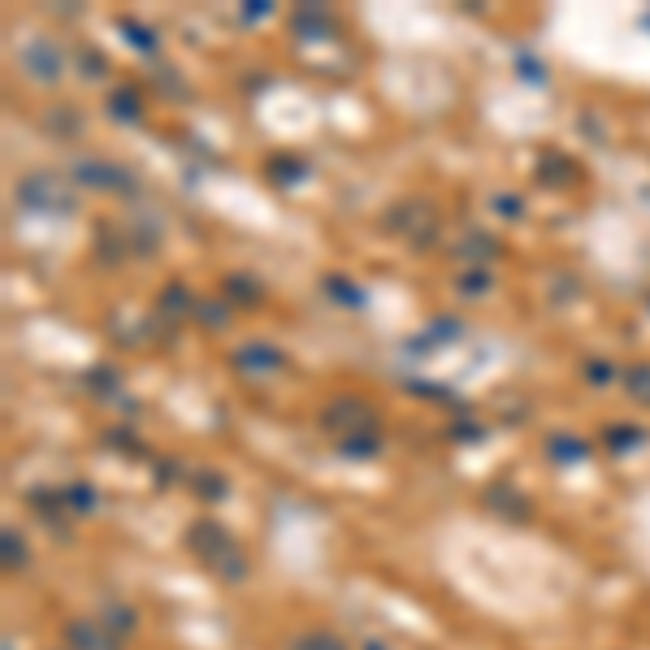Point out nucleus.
<instances>
[{"instance_id": "412c9836", "label": "nucleus", "mask_w": 650, "mask_h": 650, "mask_svg": "<svg viewBox=\"0 0 650 650\" xmlns=\"http://www.w3.org/2000/svg\"><path fill=\"white\" fill-rule=\"evenodd\" d=\"M338 451H343L347 460H373V455L382 451V438H377V434H369V438L351 434V438H338Z\"/></svg>"}, {"instance_id": "72a5a7b5", "label": "nucleus", "mask_w": 650, "mask_h": 650, "mask_svg": "<svg viewBox=\"0 0 650 650\" xmlns=\"http://www.w3.org/2000/svg\"><path fill=\"white\" fill-rule=\"evenodd\" d=\"M646 308H650V295H646Z\"/></svg>"}, {"instance_id": "473e14b6", "label": "nucleus", "mask_w": 650, "mask_h": 650, "mask_svg": "<svg viewBox=\"0 0 650 650\" xmlns=\"http://www.w3.org/2000/svg\"><path fill=\"white\" fill-rule=\"evenodd\" d=\"M637 26H642V31H650V9L642 13V18H637Z\"/></svg>"}, {"instance_id": "ddd939ff", "label": "nucleus", "mask_w": 650, "mask_h": 650, "mask_svg": "<svg viewBox=\"0 0 650 650\" xmlns=\"http://www.w3.org/2000/svg\"><path fill=\"white\" fill-rule=\"evenodd\" d=\"M546 451H551V460H559V464H581L585 455H590V442H581L572 434H551L546 438Z\"/></svg>"}, {"instance_id": "0eeeda50", "label": "nucleus", "mask_w": 650, "mask_h": 650, "mask_svg": "<svg viewBox=\"0 0 650 650\" xmlns=\"http://www.w3.org/2000/svg\"><path fill=\"white\" fill-rule=\"evenodd\" d=\"M65 646L70 650H122V642L100 620H65Z\"/></svg>"}, {"instance_id": "2eb2a0df", "label": "nucleus", "mask_w": 650, "mask_h": 650, "mask_svg": "<svg viewBox=\"0 0 650 650\" xmlns=\"http://www.w3.org/2000/svg\"><path fill=\"white\" fill-rule=\"evenodd\" d=\"M499 252H503L499 239H494V234H486V230L468 234V239L460 243V256H464V260H473V265H477V260H481V265H490V260L499 256Z\"/></svg>"}, {"instance_id": "f03ea898", "label": "nucleus", "mask_w": 650, "mask_h": 650, "mask_svg": "<svg viewBox=\"0 0 650 650\" xmlns=\"http://www.w3.org/2000/svg\"><path fill=\"white\" fill-rule=\"evenodd\" d=\"M18 204L31 213H74L78 195L61 174H26L18 182Z\"/></svg>"}, {"instance_id": "6e6552de", "label": "nucleus", "mask_w": 650, "mask_h": 650, "mask_svg": "<svg viewBox=\"0 0 650 650\" xmlns=\"http://www.w3.org/2000/svg\"><path fill=\"white\" fill-rule=\"evenodd\" d=\"M109 117L113 122H126V126L143 122V96L135 87H113L109 91Z\"/></svg>"}, {"instance_id": "aec40b11", "label": "nucleus", "mask_w": 650, "mask_h": 650, "mask_svg": "<svg viewBox=\"0 0 650 650\" xmlns=\"http://www.w3.org/2000/svg\"><path fill=\"white\" fill-rule=\"evenodd\" d=\"M291 650H347V642L338 633H330V629H308V633L295 637Z\"/></svg>"}, {"instance_id": "1a4fd4ad", "label": "nucleus", "mask_w": 650, "mask_h": 650, "mask_svg": "<svg viewBox=\"0 0 650 650\" xmlns=\"http://www.w3.org/2000/svg\"><path fill=\"white\" fill-rule=\"evenodd\" d=\"M100 624L117 637V642H126V637H135L139 616H135V607H126V603H104L100 607Z\"/></svg>"}, {"instance_id": "4468645a", "label": "nucleus", "mask_w": 650, "mask_h": 650, "mask_svg": "<svg viewBox=\"0 0 650 650\" xmlns=\"http://www.w3.org/2000/svg\"><path fill=\"white\" fill-rule=\"evenodd\" d=\"M291 26L295 31H304V35H330L334 18H330V9H321V5H304V9H295Z\"/></svg>"}, {"instance_id": "dca6fc26", "label": "nucleus", "mask_w": 650, "mask_h": 650, "mask_svg": "<svg viewBox=\"0 0 650 650\" xmlns=\"http://www.w3.org/2000/svg\"><path fill=\"white\" fill-rule=\"evenodd\" d=\"M226 286H221V295L239 299V304H260L265 299V286H260L256 278H247V273H230V278H221Z\"/></svg>"}, {"instance_id": "cd10ccee", "label": "nucleus", "mask_w": 650, "mask_h": 650, "mask_svg": "<svg viewBox=\"0 0 650 650\" xmlns=\"http://www.w3.org/2000/svg\"><path fill=\"white\" fill-rule=\"evenodd\" d=\"M5 568H26V542L18 538V529H5Z\"/></svg>"}, {"instance_id": "6ab92c4d", "label": "nucleus", "mask_w": 650, "mask_h": 650, "mask_svg": "<svg viewBox=\"0 0 650 650\" xmlns=\"http://www.w3.org/2000/svg\"><path fill=\"white\" fill-rule=\"evenodd\" d=\"M321 291L325 295H334L338 299V304H364V291H360V286H351V278H343V273H325V278H321Z\"/></svg>"}, {"instance_id": "4be33fe9", "label": "nucleus", "mask_w": 650, "mask_h": 650, "mask_svg": "<svg viewBox=\"0 0 650 650\" xmlns=\"http://www.w3.org/2000/svg\"><path fill=\"white\" fill-rule=\"evenodd\" d=\"M61 499L70 503V512H78V516L96 512V486H91V481H74V486H65Z\"/></svg>"}, {"instance_id": "39448f33", "label": "nucleus", "mask_w": 650, "mask_h": 650, "mask_svg": "<svg viewBox=\"0 0 650 650\" xmlns=\"http://www.w3.org/2000/svg\"><path fill=\"white\" fill-rule=\"evenodd\" d=\"M321 425H325V429H343V438H351V434H364V429H373V425H377V412H373L364 399L343 395V399L325 403Z\"/></svg>"}, {"instance_id": "7c9ffc66", "label": "nucleus", "mask_w": 650, "mask_h": 650, "mask_svg": "<svg viewBox=\"0 0 650 650\" xmlns=\"http://www.w3.org/2000/svg\"><path fill=\"white\" fill-rule=\"evenodd\" d=\"M243 18L252 22V18H269V5H252V9H243Z\"/></svg>"}, {"instance_id": "2f4dec72", "label": "nucleus", "mask_w": 650, "mask_h": 650, "mask_svg": "<svg viewBox=\"0 0 650 650\" xmlns=\"http://www.w3.org/2000/svg\"><path fill=\"white\" fill-rule=\"evenodd\" d=\"M360 650H390L386 642H382V637H364V646Z\"/></svg>"}, {"instance_id": "7ed1b4c3", "label": "nucleus", "mask_w": 650, "mask_h": 650, "mask_svg": "<svg viewBox=\"0 0 650 650\" xmlns=\"http://www.w3.org/2000/svg\"><path fill=\"white\" fill-rule=\"evenodd\" d=\"M18 70L31 78V83H61L65 78V48L48 35H31L18 48Z\"/></svg>"}, {"instance_id": "b1692460", "label": "nucleus", "mask_w": 650, "mask_h": 650, "mask_svg": "<svg viewBox=\"0 0 650 650\" xmlns=\"http://www.w3.org/2000/svg\"><path fill=\"white\" fill-rule=\"evenodd\" d=\"M195 321H200L204 330H221V325L230 321V304H221V299H200V304H195Z\"/></svg>"}, {"instance_id": "bb28decb", "label": "nucleus", "mask_w": 650, "mask_h": 650, "mask_svg": "<svg viewBox=\"0 0 650 650\" xmlns=\"http://www.w3.org/2000/svg\"><path fill=\"white\" fill-rule=\"evenodd\" d=\"M78 65H83V78H104L109 74V57L100 48H83L78 52Z\"/></svg>"}, {"instance_id": "f8f14e48", "label": "nucleus", "mask_w": 650, "mask_h": 650, "mask_svg": "<svg viewBox=\"0 0 650 650\" xmlns=\"http://www.w3.org/2000/svg\"><path fill=\"white\" fill-rule=\"evenodd\" d=\"M156 304H161V312L169 321H182V317H195V299H191V291L182 282H169L165 291H161V299H156Z\"/></svg>"}, {"instance_id": "a211bd4d", "label": "nucleus", "mask_w": 650, "mask_h": 650, "mask_svg": "<svg viewBox=\"0 0 650 650\" xmlns=\"http://www.w3.org/2000/svg\"><path fill=\"white\" fill-rule=\"evenodd\" d=\"M191 486H195V494L200 499H208V503H221L230 494V481L221 477V473H213V468H200V473H191Z\"/></svg>"}, {"instance_id": "20e7f679", "label": "nucleus", "mask_w": 650, "mask_h": 650, "mask_svg": "<svg viewBox=\"0 0 650 650\" xmlns=\"http://www.w3.org/2000/svg\"><path fill=\"white\" fill-rule=\"evenodd\" d=\"M74 182L87 191H109V195H130L135 191V178L130 169H122L117 161H104V156H83L74 161Z\"/></svg>"}, {"instance_id": "f257e3e1", "label": "nucleus", "mask_w": 650, "mask_h": 650, "mask_svg": "<svg viewBox=\"0 0 650 650\" xmlns=\"http://www.w3.org/2000/svg\"><path fill=\"white\" fill-rule=\"evenodd\" d=\"M187 551L226 585H239L247 577V555L239 551V542L226 533V525H217V520H208V516L187 529Z\"/></svg>"}, {"instance_id": "423d86ee", "label": "nucleus", "mask_w": 650, "mask_h": 650, "mask_svg": "<svg viewBox=\"0 0 650 650\" xmlns=\"http://www.w3.org/2000/svg\"><path fill=\"white\" fill-rule=\"evenodd\" d=\"M230 364L239 373H252V377H265V373H278L286 364V351L273 347V343H239L230 351Z\"/></svg>"}, {"instance_id": "c756f323", "label": "nucleus", "mask_w": 650, "mask_h": 650, "mask_svg": "<svg viewBox=\"0 0 650 650\" xmlns=\"http://www.w3.org/2000/svg\"><path fill=\"white\" fill-rule=\"evenodd\" d=\"M611 442H616V447H629V442H642V429H616V434H611Z\"/></svg>"}, {"instance_id": "9b49d317", "label": "nucleus", "mask_w": 650, "mask_h": 650, "mask_svg": "<svg viewBox=\"0 0 650 650\" xmlns=\"http://www.w3.org/2000/svg\"><path fill=\"white\" fill-rule=\"evenodd\" d=\"M620 386H624V395H629L637 408H646L650 412V360L642 364H629V369L620 373Z\"/></svg>"}, {"instance_id": "f704fd0d", "label": "nucleus", "mask_w": 650, "mask_h": 650, "mask_svg": "<svg viewBox=\"0 0 650 650\" xmlns=\"http://www.w3.org/2000/svg\"><path fill=\"white\" fill-rule=\"evenodd\" d=\"M5 650H13V646H9V642H5Z\"/></svg>"}, {"instance_id": "c85d7f7f", "label": "nucleus", "mask_w": 650, "mask_h": 650, "mask_svg": "<svg viewBox=\"0 0 650 650\" xmlns=\"http://www.w3.org/2000/svg\"><path fill=\"white\" fill-rule=\"evenodd\" d=\"M494 208H499V217H525V200H516V195H494Z\"/></svg>"}, {"instance_id": "a878e982", "label": "nucleus", "mask_w": 650, "mask_h": 650, "mask_svg": "<svg viewBox=\"0 0 650 650\" xmlns=\"http://www.w3.org/2000/svg\"><path fill=\"white\" fill-rule=\"evenodd\" d=\"M464 334V321L460 317H438V321H429L425 325V338H429V343H447V338H460Z\"/></svg>"}, {"instance_id": "9d476101", "label": "nucleus", "mask_w": 650, "mask_h": 650, "mask_svg": "<svg viewBox=\"0 0 650 650\" xmlns=\"http://www.w3.org/2000/svg\"><path fill=\"white\" fill-rule=\"evenodd\" d=\"M486 503L490 507H499V512L507 516V520H529V499L525 494H520L516 486H490V494H486Z\"/></svg>"}, {"instance_id": "393cba45", "label": "nucleus", "mask_w": 650, "mask_h": 650, "mask_svg": "<svg viewBox=\"0 0 650 650\" xmlns=\"http://www.w3.org/2000/svg\"><path fill=\"white\" fill-rule=\"evenodd\" d=\"M620 373H624V369H616L611 360H585V382L598 386V390H603V386H616Z\"/></svg>"}, {"instance_id": "5701e85b", "label": "nucleus", "mask_w": 650, "mask_h": 650, "mask_svg": "<svg viewBox=\"0 0 650 650\" xmlns=\"http://www.w3.org/2000/svg\"><path fill=\"white\" fill-rule=\"evenodd\" d=\"M455 291H460V295H490L494 291V273L490 269H464L460 273V282H455Z\"/></svg>"}, {"instance_id": "f3484780", "label": "nucleus", "mask_w": 650, "mask_h": 650, "mask_svg": "<svg viewBox=\"0 0 650 650\" xmlns=\"http://www.w3.org/2000/svg\"><path fill=\"white\" fill-rule=\"evenodd\" d=\"M117 31L130 35V48H139V52H156V48H161V35H156L152 26H143L139 18H130V13H126V18H117Z\"/></svg>"}]
</instances>
